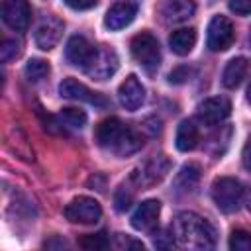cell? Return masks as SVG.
I'll return each instance as SVG.
<instances>
[{
  "mask_svg": "<svg viewBox=\"0 0 251 251\" xmlns=\"http://www.w3.org/2000/svg\"><path fill=\"white\" fill-rule=\"evenodd\" d=\"M247 208H249V212H251V190H249V194H247Z\"/></svg>",
  "mask_w": 251,
  "mask_h": 251,
  "instance_id": "1f68e13d",
  "label": "cell"
},
{
  "mask_svg": "<svg viewBox=\"0 0 251 251\" xmlns=\"http://www.w3.org/2000/svg\"><path fill=\"white\" fill-rule=\"evenodd\" d=\"M229 114H231V102L226 96H212V98L204 100L196 112L198 120L210 127L222 124Z\"/></svg>",
  "mask_w": 251,
  "mask_h": 251,
  "instance_id": "30bf717a",
  "label": "cell"
},
{
  "mask_svg": "<svg viewBox=\"0 0 251 251\" xmlns=\"http://www.w3.org/2000/svg\"><path fill=\"white\" fill-rule=\"evenodd\" d=\"M198 178H200V169H198V165L190 163V165H184L180 169V173L175 178V186L178 192H190L198 184Z\"/></svg>",
  "mask_w": 251,
  "mask_h": 251,
  "instance_id": "44dd1931",
  "label": "cell"
},
{
  "mask_svg": "<svg viewBox=\"0 0 251 251\" xmlns=\"http://www.w3.org/2000/svg\"><path fill=\"white\" fill-rule=\"evenodd\" d=\"M118 100L129 112L137 110L143 104V100H145V88H143V84L139 82V78L135 75H129L120 84V88H118Z\"/></svg>",
  "mask_w": 251,
  "mask_h": 251,
  "instance_id": "5bb4252c",
  "label": "cell"
},
{
  "mask_svg": "<svg viewBox=\"0 0 251 251\" xmlns=\"http://www.w3.org/2000/svg\"><path fill=\"white\" fill-rule=\"evenodd\" d=\"M249 43H251V33H249Z\"/></svg>",
  "mask_w": 251,
  "mask_h": 251,
  "instance_id": "836d02e7",
  "label": "cell"
},
{
  "mask_svg": "<svg viewBox=\"0 0 251 251\" xmlns=\"http://www.w3.org/2000/svg\"><path fill=\"white\" fill-rule=\"evenodd\" d=\"M196 10L194 0H163L159 4V16L167 24H180L188 18H192Z\"/></svg>",
  "mask_w": 251,
  "mask_h": 251,
  "instance_id": "4fadbf2b",
  "label": "cell"
},
{
  "mask_svg": "<svg viewBox=\"0 0 251 251\" xmlns=\"http://www.w3.org/2000/svg\"><path fill=\"white\" fill-rule=\"evenodd\" d=\"M2 22L14 31H25L31 24V6L27 0H2Z\"/></svg>",
  "mask_w": 251,
  "mask_h": 251,
  "instance_id": "ba28073f",
  "label": "cell"
},
{
  "mask_svg": "<svg viewBox=\"0 0 251 251\" xmlns=\"http://www.w3.org/2000/svg\"><path fill=\"white\" fill-rule=\"evenodd\" d=\"M249 73V61L245 57H235L231 61H227L224 73H222V82L226 88H237L243 78Z\"/></svg>",
  "mask_w": 251,
  "mask_h": 251,
  "instance_id": "e0dca14e",
  "label": "cell"
},
{
  "mask_svg": "<svg viewBox=\"0 0 251 251\" xmlns=\"http://www.w3.org/2000/svg\"><path fill=\"white\" fill-rule=\"evenodd\" d=\"M200 141V133H198V127L190 122V120H184L178 124L176 127V149L178 151H192Z\"/></svg>",
  "mask_w": 251,
  "mask_h": 251,
  "instance_id": "ffe728a7",
  "label": "cell"
},
{
  "mask_svg": "<svg viewBox=\"0 0 251 251\" xmlns=\"http://www.w3.org/2000/svg\"><path fill=\"white\" fill-rule=\"evenodd\" d=\"M196 43V31L192 27H180L176 31L171 33L169 37V45H171V51L176 53V55H188L192 51Z\"/></svg>",
  "mask_w": 251,
  "mask_h": 251,
  "instance_id": "d6986e66",
  "label": "cell"
},
{
  "mask_svg": "<svg viewBox=\"0 0 251 251\" xmlns=\"http://www.w3.org/2000/svg\"><path fill=\"white\" fill-rule=\"evenodd\" d=\"M24 75H25L27 80L39 82L41 78H45V76L49 75V63L43 61V59H29V61L25 63Z\"/></svg>",
  "mask_w": 251,
  "mask_h": 251,
  "instance_id": "7402d4cb",
  "label": "cell"
},
{
  "mask_svg": "<svg viewBox=\"0 0 251 251\" xmlns=\"http://www.w3.org/2000/svg\"><path fill=\"white\" fill-rule=\"evenodd\" d=\"M78 245L82 249H90V251H100V249H106L110 247V239L104 231H98V233H90V235H82L78 239Z\"/></svg>",
  "mask_w": 251,
  "mask_h": 251,
  "instance_id": "603a6c76",
  "label": "cell"
},
{
  "mask_svg": "<svg viewBox=\"0 0 251 251\" xmlns=\"http://www.w3.org/2000/svg\"><path fill=\"white\" fill-rule=\"evenodd\" d=\"M59 92L63 98H69V100H78V102H86V104H92V106H98V108H106L108 106V100L100 94V92H94L90 90L86 84L78 82L76 78H65L61 84H59Z\"/></svg>",
  "mask_w": 251,
  "mask_h": 251,
  "instance_id": "9c48e42d",
  "label": "cell"
},
{
  "mask_svg": "<svg viewBox=\"0 0 251 251\" xmlns=\"http://www.w3.org/2000/svg\"><path fill=\"white\" fill-rule=\"evenodd\" d=\"M131 200H133V190H129V186L122 184V186L116 190V196H114L116 210H118V212L127 210V208H129V204H131Z\"/></svg>",
  "mask_w": 251,
  "mask_h": 251,
  "instance_id": "484cf974",
  "label": "cell"
},
{
  "mask_svg": "<svg viewBox=\"0 0 251 251\" xmlns=\"http://www.w3.org/2000/svg\"><path fill=\"white\" fill-rule=\"evenodd\" d=\"M131 55L133 59L149 73H153L155 69H159L161 63V49H159V41L155 39V35H151L149 31H141L131 39Z\"/></svg>",
  "mask_w": 251,
  "mask_h": 251,
  "instance_id": "277c9868",
  "label": "cell"
},
{
  "mask_svg": "<svg viewBox=\"0 0 251 251\" xmlns=\"http://www.w3.org/2000/svg\"><path fill=\"white\" fill-rule=\"evenodd\" d=\"M20 55V43L16 39H4L2 41V47H0V57L4 63L16 59Z\"/></svg>",
  "mask_w": 251,
  "mask_h": 251,
  "instance_id": "4316f807",
  "label": "cell"
},
{
  "mask_svg": "<svg viewBox=\"0 0 251 251\" xmlns=\"http://www.w3.org/2000/svg\"><path fill=\"white\" fill-rule=\"evenodd\" d=\"M247 100L251 102V82H249V86H247Z\"/></svg>",
  "mask_w": 251,
  "mask_h": 251,
  "instance_id": "d6a6232c",
  "label": "cell"
},
{
  "mask_svg": "<svg viewBox=\"0 0 251 251\" xmlns=\"http://www.w3.org/2000/svg\"><path fill=\"white\" fill-rule=\"evenodd\" d=\"M59 118L69 127H82L86 124V114L84 110H78V108H63Z\"/></svg>",
  "mask_w": 251,
  "mask_h": 251,
  "instance_id": "cb8c5ba5",
  "label": "cell"
},
{
  "mask_svg": "<svg viewBox=\"0 0 251 251\" xmlns=\"http://www.w3.org/2000/svg\"><path fill=\"white\" fill-rule=\"evenodd\" d=\"M188 76H190V69H186V67H178L176 71H173V73L169 75V80L175 82V84H180V82H186Z\"/></svg>",
  "mask_w": 251,
  "mask_h": 251,
  "instance_id": "f1b7e54d",
  "label": "cell"
},
{
  "mask_svg": "<svg viewBox=\"0 0 251 251\" xmlns=\"http://www.w3.org/2000/svg\"><path fill=\"white\" fill-rule=\"evenodd\" d=\"M235 39V29L231 22L226 16H214L208 24V35H206V45L210 51L220 53L231 47Z\"/></svg>",
  "mask_w": 251,
  "mask_h": 251,
  "instance_id": "8992f818",
  "label": "cell"
},
{
  "mask_svg": "<svg viewBox=\"0 0 251 251\" xmlns=\"http://www.w3.org/2000/svg\"><path fill=\"white\" fill-rule=\"evenodd\" d=\"M241 159H243V167L251 173V135L247 137V143L243 147V153H241Z\"/></svg>",
  "mask_w": 251,
  "mask_h": 251,
  "instance_id": "4dcf8cb0",
  "label": "cell"
},
{
  "mask_svg": "<svg viewBox=\"0 0 251 251\" xmlns=\"http://www.w3.org/2000/svg\"><path fill=\"white\" fill-rule=\"evenodd\" d=\"M159 214H161V202L159 200H145L131 214V226L137 231H151L159 222Z\"/></svg>",
  "mask_w": 251,
  "mask_h": 251,
  "instance_id": "9a60e30c",
  "label": "cell"
},
{
  "mask_svg": "<svg viewBox=\"0 0 251 251\" xmlns=\"http://www.w3.org/2000/svg\"><path fill=\"white\" fill-rule=\"evenodd\" d=\"M227 6L233 14L237 16H247L251 14V0H227Z\"/></svg>",
  "mask_w": 251,
  "mask_h": 251,
  "instance_id": "83f0119b",
  "label": "cell"
},
{
  "mask_svg": "<svg viewBox=\"0 0 251 251\" xmlns=\"http://www.w3.org/2000/svg\"><path fill=\"white\" fill-rule=\"evenodd\" d=\"M118 65H120V61H118L116 51L108 45H98V47H94L92 57H90L88 65L84 67V73L96 80H106L118 71Z\"/></svg>",
  "mask_w": 251,
  "mask_h": 251,
  "instance_id": "5b68a950",
  "label": "cell"
},
{
  "mask_svg": "<svg viewBox=\"0 0 251 251\" xmlns=\"http://www.w3.org/2000/svg\"><path fill=\"white\" fill-rule=\"evenodd\" d=\"M212 200L224 214L237 212L245 200V188L237 178L220 176L212 184Z\"/></svg>",
  "mask_w": 251,
  "mask_h": 251,
  "instance_id": "3957f363",
  "label": "cell"
},
{
  "mask_svg": "<svg viewBox=\"0 0 251 251\" xmlns=\"http://www.w3.org/2000/svg\"><path fill=\"white\" fill-rule=\"evenodd\" d=\"M98 0H65V4L73 10H90L96 6Z\"/></svg>",
  "mask_w": 251,
  "mask_h": 251,
  "instance_id": "f546056e",
  "label": "cell"
},
{
  "mask_svg": "<svg viewBox=\"0 0 251 251\" xmlns=\"http://www.w3.org/2000/svg\"><path fill=\"white\" fill-rule=\"evenodd\" d=\"M175 243L188 249H210L216 243L212 226L194 212H180L171 224Z\"/></svg>",
  "mask_w": 251,
  "mask_h": 251,
  "instance_id": "7a4b0ae2",
  "label": "cell"
},
{
  "mask_svg": "<svg viewBox=\"0 0 251 251\" xmlns=\"http://www.w3.org/2000/svg\"><path fill=\"white\" fill-rule=\"evenodd\" d=\"M229 249L233 251H251V233L245 229H233L229 235Z\"/></svg>",
  "mask_w": 251,
  "mask_h": 251,
  "instance_id": "d4e9b609",
  "label": "cell"
},
{
  "mask_svg": "<svg viewBox=\"0 0 251 251\" xmlns=\"http://www.w3.org/2000/svg\"><path fill=\"white\" fill-rule=\"evenodd\" d=\"M92 51L94 47L88 43L86 37L82 35H73L69 41H67V47H65V55H67V61L75 67H80L84 69L92 57Z\"/></svg>",
  "mask_w": 251,
  "mask_h": 251,
  "instance_id": "2e32d148",
  "label": "cell"
},
{
  "mask_svg": "<svg viewBox=\"0 0 251 251\" xmlns=\"http://www.w3.org/2000/svg\"><path fill=\"white\" fill-rule=\"evenodd\" d=\"M100 216H102V208L98 200L90 196H78L65 206V218L73 224H84V226L96 224Z\"/></svg>",
  "mask_w": 251,
  "mask_h": 251,
  "instance_id": "52a82bcc",
  "label": "cell"
},
{
  "mask_svg": "<svg viewBox=\"0 0 251 251\" xmlns=\"http://www.w3.org/2000/svg\"><path fill=\"white\" fill-rule=\"evenodd\" d=\"M135 14H137V6L133 2H116L110 6V10L106 12L104 16V25L112 31H118V29H124L127 27L133 20H135Z\"/></svg>",
  "mask_w": 251,
  "mask_h": 251,
  "instance_id": "7c38bea8",
  "label": "cell"
},
{
  "mask_svg": "<svg viewBox=\"0 0 251 251\" xmlns=\"http://www.w3.org/2000/svg\"><path fill=\"white\" fill-rule=\"evenodd\" d=\"M94 137L102 149L112 151L118 157H127V155L135 153L137 149H141V145H143V137L135 129L126 126L120 118L102 120L96 126Z\"/></svg>",
  "mask_w": 251,
  "mask_h": 251,
  "instance_id": "6da1fadb",
  "label": "cell"
},
{
  "mask_svg": "<svg viewBox=\"0 0 251 251\" xmlns=\"http://www.w3.org/2000/svg\"><path fill=\"white\" fill-rule=\"evenodd\" d=\"M63 22L57 16H45L35 29V45L43 51L53 49L63 35Z\"/></svg>",
  "mask_w": 251,
  "mask_h": 251,
  "instance_id": "8fae6325",
  "label": "cell"
},
{
  "mask_svg": "<svg viewBox=\"0 0 251 251\" xmlns=\"http://www.w3.org/2000/svg\"><path fill=\"white\" fill-rule=\"evenodd\" d=\"M167 169H169V161L163 157H155L139 173H135L133 178H137V184H155L165 176Z\"/></svg>",
  "mask_w": 251,
  "mask_h": 251,
  "instance_id": "ac0fdd59",
  "label": "cell"
}]
</instances>
